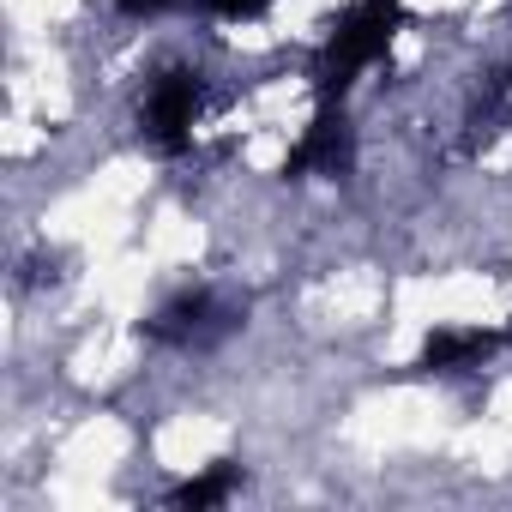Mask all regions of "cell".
Returning <instances> with one entry per match:
<instances>
[{"instance_id": "1", "label": "cell", "mask_w": 512, "mask_h": 512, "mask_svg": "<svg viewBox=\"0 0 512 512\" xmlns=\"http://www.w3.org/2000/svg\"><path fill=\"white\" fill-rule=\"evenodd\" d=\"M386 37H392V7H386V0H368V7H356V13L344 19V31L332 37V73L350 79L356 67H368V61L386 49Z\"/></svg>"}, {"instance_id": "4", "label": "cell", "mask_w": 512, "mask_h": 512, "mask_svg": "<svg viewBox=\"0 0 512 512\" xmlns=\"http://www.w3.org/2000/svg\"><path fill=\"white\" fill-rule=\"evenodd\" d=\"M223 494H229V476H205V482H187L181 488L187 506H205V500H223Z\"/></svg>"}, {"instance_id": "3", "label": "cell", "mask_w": 512, "mask_h": 512, "mask_svg": "<svg viewBox=\"0 0 512 512\" xmlns=\"http://www.w3.org/2000/svg\"><path fill=\"white\" fill-rule=\"evenodd\" d=\"M482 350H488L482 332H440V338H428V368H458V362H470Z\"/></svg>"}, {"instance_id": "2", "label": "cell", "mask_w": 512, "mask_h": 512, "mask_svg": "<svg viewBox=\"0 0 512 512\" xmlns=\"http://www.w3.org/2000/svg\"><path fill=\"white\" fill-rule=\"evenodd\" d=\"M193 79H163L157 91H151V103H145V127H151V139L157 145H181V133L193 127Z\"/></svg>"}, {"instance_id": "5", "label": "cell", "mask_w": 512, "mask_h": 512, "mask_svg": "<svg viewBox=\"0 0 512 512\" xmlns=\"http://www.w3.org/2000/svg\"><path fill=\"white\" fill-rule=\"evenodd\" d=\"M121 7H133V13H157V7H175V0H121Z\"/></svg>"}]
</instances>
